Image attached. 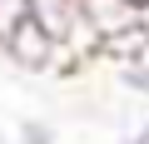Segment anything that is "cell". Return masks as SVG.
<instances>
[{"label": "cell", "mask_w": 149, "mask_h": 144, "mask_svg": "<svg viewBox=\"0 0 149 144\" xmlns=\"http://www.w3.org/2000/svg\"><path fill=\"white\" fill-rule=\"evenodd\" d=\"M0 55H5L15 70H25V75H50V70H60V65H70L65 60V45L50 35V30H40L30 15L0 40Z\"/></svg>", "instance_id": "6da1fadb"}, {"label": "cell", "mask_w": 149, "mask_h": 144, "mask_svg": "<svg viewBox=\"0 0 149 144\" xmlns=\"http://www.w3.org/2000/svg\"><path fill=\"white\" fill-rule=\"evenodd\" d=\"M80 20L90 25V35L104 50V40H114V35H124V30L139 25V10L129 0H80Z\"/></svg>", "instance_id": "7a4b0ae2"}, {"label": "cell", "mask_w": 149, "mask_h": 144, "mask_svg": "<svg viewBox=\"0 0 149 144\" xmlns=\"http://www.w3.org/2000/svg\"><path fill=\"white\" fill-rule=\"evenodd\" d=\"M25 15L65 45L74 35V25H80V0H25Z\"/></svg>", "instance_id": "3957f363"}, {"label": "cell", "mask_w": 149, "mask_h": 144, "mask_svg": "<svg viewBox=\"0 0 149 144\" xmlns=\"http://www.w3.org/2000/svg\"><path fill=\"white\" fill-rule=\"evenodd\" d=\"M15 144H60V129L45 119V114H25L15 124Z\"/></svg>", "instance_id": "277c9868"}, {"label": "cell", "mask_w": 149, "mask_h": 144, "mask_svg": "<svg viewBox=\"0 0 149 144\" xmlns=\"http://www.w3.org/2000/svg\"><path fill=\"white\" fill-rule=\"evenodd\" d=\"M114 80H119V90H129V95H149V55H144V60H119V65H114Z\"/></svg>", "instance_id": "5b68a950"}, {"label": "cell", "mask_w": 149, "mask_h": 144, "mask_svg": "<svg viewBox=\"0 0 149 144\" xmlns=\"http://www.w3.org/2000/svg\"><path fill=\"white\" fill-rule=\"evenodd\" d=\"M124 144H149V114H144L139 124H129V134H124Z\"/></svg>", "instance_id": "8992f818"}, {"label": "cell", "mask_w": 149, "mask_h": 144, "mask_svg": "<svg viewBox=\"0 0 149 144\" xmlns=\"http://www.w3.org/2000/svg\"><path fill=\"white\" fill-rule=\"evenodd\" d=\"M129 5H134V10H144V5H149V0H129Z\"/></svg>", "instance_id": "52a82bcc"}, {"label": "cell", "mask_w": 149, "mask_h": 144, "mask_svg": "<svg viewBox=\"0 0 149 144\" xmlns=\"http://www.w3.org/2000/svg\"><path fill=\"white\" fill-rule=\"evenodd\" d=\"M0 144H10V134H5V129H0Z\"/></svg>", "instance_id": "ba28073f"}]
</instances>
